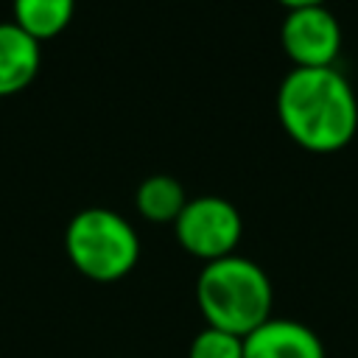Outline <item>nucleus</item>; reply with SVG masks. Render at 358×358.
I'll return each instance as SVG.
<instances>
[{
	"mask_svg": "<svg viewBox=\"0 0 358 358\" xmlns=\"http://www.w3.org/2000/svg\"><path fill=\"white\" fill-rule=\"evenodd\" d=\"M42 45L14 22H0V98L22 92L39 73Z\"/></svg>",
	"mask_w": 358,
	"mask_h": 358,
	"instance_id": "obj_7",
	"label": "nucleus"
},
{
	"mask_svg": "<svg viewBox=\"0 0 358 358\" xmlns=\"http://www.w3.org/2000/svg\"><path fill=\"white\" fill-rule=\"evenodd\" d=\"M173 235L187 255L213 263L235 255V246L243 235V221L232 201L221 196H196L187 199L179 218L173 221Z\"/></svg>",
	"mask_w": 358,
	"mask_h": 358,
	"instance_id": "obj_4",
	"label": "nucleus"
},
{
	"mask_svg": "<svg viewBox=\"0 0 358 358\" xmlns=\"http://www.w3.org/2000/svg\"><path fill=\"white\" fill-rule=\"evenodd\" d=\"M185 204H187L185 187L179 185V179L168 173L145 176L134 190V207L151 224H173Z\"/></svg>",
	"mask_w": 358,
	"mask_h": 358,
	"instance_id": "obj_9",
	"label": "nucleus"
},
{
	"mask_svg": "<svg viewBox=\"0 0 358 358\" xmlns=\"http://www.w3.org/2000/svg\"><path fill=\"white\" fill-rule=\"evenodd\" d=\"M280 45L296 67H333L341 50V25L327 6L288 8Z\"/></svg>",
	"mask_w": 358,
	"mask_h": 358,
	"instance_id": "obj_5",
	"label": "nucleus"
},
{
	"mask_svg": "<svg viewBox=\"0 0 358 358\" xmlns=\"http://www.w3.org/2000/svg\"><path fill=\"white\" fill-rule=\"evenodd\" d=\"M64 252L78 274L92 282H117L140 260L134 227L115 210L87 207L64 229Z\"/></svg>",
	"mask_w": 358,
	"mask_h": 358,
	"instance_id": "obj_3",
	"label": "nucleus"
},
{
	"mask_svg": "<svg viewBox=\"0 0 358 358\" xmlns=\"http://www.w3.org/2000/svg\"><path fill=\"white\" fill-rule=\"evenodd\" d=\"M243 358H327L324 341L296 319H266L243 336Z\"/></svg>",
	"mask_w": 358,
	"mask_h": 358,
	"instance_id": "obj_6",
	"label": "nucleus"
},
{
	"mask_svg": "<svg viewBox=\"0 0 358 358\" xmlns=\"http://www.w3.org/2000/svg\"><path fill=\"white\" fill-rule=\"evenodd\" d=\"M76 11V0H11V22L39 45L59 36Z\"/></svg>",
	"mask_w": 358,
	"mask_h": 358,
	"instance_id": "obj_8",
	"label": "nucleus"
},
{
	"mask_svg": "<svg viewBox=\"0 0 358 358\" xmlns=\"http://www.w3.org/2000/svg\"><path fill=\"white\" fill-rule=\"evenodd\" d=\"M285 134L316 154L344 148L358 131V98L336 67H294L277 90Z\"/></svg>",
	"mask_w": 358,
	"mask_h": 358,
	"instance_id": "obj_1",
	"label": "nucleus"
},
{
	"mask_svg": "<svg viewBox=\"0 0 358 358\" xmlns=\"http://www.w3.org/2000/svg\"><path fill=\"white\" fill-rule=\"evenodd\" d=\"M274 288L268 274L249 257L227 255L204 263L196 280V305L210 327L249 336L271 319Z\"/></svg>",
	"mask_w": 358,
	"mask_h": 358,
	"instance_id": "obj_2",
	"label": "nucleus"
},
{
	"mask_svg": "<svg viewBox=\"0 0 358 358\" xmlns=\"http://www.w3.org/2000/svg\"><path fill=\"white\" fill-rule=\"evenodd\" d=\"M187 358H243V338L207 324L193 336Z\"/></svg>",
	"mask_w": 358,
	"mask_h": 358,
	"instance_id": "obj_10",
	"label": "nucleus"
},
{
	"mask_svg": "<svg viewBox=\"0 0 358 358\" xmlns=\"http://www.w3.org/2000/svg\"><path fill=\"white\" fill-rule=\"evenodd\" d=\"M285 8H302V6H324V0H277Z\"/></svg>",
	"mask_w": 358,
	"mask_h": 358,
	"instance_id": "obj_11",
	"label": "nucleus"
}]
</instances>
